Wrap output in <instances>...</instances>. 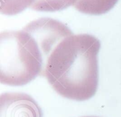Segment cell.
I'll list each match as a JSON object with an SVG mask.
<instances>
[{"mask_svg":"<svg viewBox=\"0 0 121 117\" xmlns=\"http://www.w3.org/2000/svg\"><path fill=\"white\" fill-rule=\"evenodd\" d=\"M0 11L6 16L16 15L28 8H31L35 0H0Z\"/></svg>","mask_w":121,"mask_h":117,"instance_id":"obj_7","label":"cell"},{"mask_svg":"<svg viewBox=\"0 0 121 117\" xmlns=\"http://www.w3.org/2000/svg\"><path fill=\"white\" fill-rule=\"evenodd\" d=\"M101 47L100 40L89 33H73L61 40L47 58L43 70L53 90L71 100L92 98L99 87Z\"/></svg>","mask_w":121,"mask_h":117,"instance_id":"obj_1","label":"cell"},{"mask_svg":"<svg viewBox=\"0 0 121 117\" xmlns=\"http://www.w3.org/2000/svg\"><path fill=\"white\" fill-rule=\"evenodd\" d=\"M0 117H43V112L30 95L6 92L0 97Z\"/></svg>","mask_w":121,"mask_h":117,"instance_id":"obj_4","label":"cell"},{"mask_svg":"<svg viewBox=\"0 0 121 117\" xmlns=\"http://www.w3.org/2000/svg\"><path fill=\"white\" fill-rule=\"evenodd\" d=\"M44 57L36 40L23 29L0 34V82L25 85L36 78L44 67Z\"/></svg>","mask_w":121,"mask_h":117,"instance_id":"obj_2","label":"cell"},{"mask_svg":"<svg viewBox=\"0 0 121 117\" xmlns=\"http://www.w3.org/2000/svg\"><path fill=\"white\" fill-rule=\"evenodd\" d=\"M119 0H77L73 6L78 11L89 15H101L110 11Z\"/></svg>","mask_w":121,"mask_h":117,"instance_id":"obj_5","label":"cell"},{"mask_svg":"<svg viewBox=\"0 0 121 117\" xmlns=\"http://www.w3.org/2000/svg\"><path fill=\"white\" fill-rule=\"evenodd\" d=\"M22 29L29 33L36 40L43 57L46 59L61 40L73 34L65 23L49 17L33 20Z\"/></svg>","mask_w":121,"mask_h":117,"instance_id":"obj_3","label":"cell"},{"mask_svg":"<svg viewBox=\"0 0 121 117\" xmlns=\"http://www.w3.org/2000/svg\"><path fill=\"white\" fill-rule=\"evenodd\" d=\"M77 0H35L30 9L36 11L55 12L74 6Z\"/></svg>","mask_w":121,"mask_h":117,"instance_id":"obj_6","label":"cell"},{"mask_svg":"<svg viewBox=\"0 0 121 117\" xmlns=\"http://www.w3.org/2000/svg\"></svg>","mask_w":121,"mask_h":117,"instance_id":"obj_8","label":"cell"}]
</instances>
